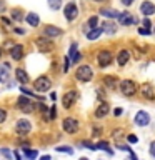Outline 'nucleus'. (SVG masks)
<instances>
[{
    "instance_id": "1",
    "label": "nucleus",
    "mask_w": 155,
    "mask_h": 160,
    "mask_svg": "<svg viewBox=\"0 0 155 160\" xmlns=\"http://www.w3.org/2000/svg\"><path fill=\"white\" fill-rule=\"evenodd\" d=\"M75 78L78 80V82L82 83H88L90 80L93 78V70L90 65H80L77 68V72H75Z\"/></svg>"
},
{
    "instance_id": "2",
    "label": "nucleus",
    "mask_w": 155,
    "mask_h": 160,
    "mask_svg": "<svg viewBox=\"0 0 155 160\" xmlns=\"http://www.w3.org/2000/svg\"><path fill=\"white\" fill-rule=\"evenodd\" d=\"M138 90V85L133 82V80L130 78H123L120 80V92H122V95H125V97H133L135 93H137Z\"/></svg>"
},
{
    "instance_id": "3",
    "label": "nucleus",
    "mask_w": 155,
    "mask_h": 160,
    "mask_svg": "<svg viewBox=\"0 0 155 160\" xmlns=\"http://www.w3.org/2000/svg\"><path fill=\"white\" fill-rule=\"evenodd\" d=\"M113 62V53L110 52V50H100L98 55H97V63H98V67L100 68H107L110 67Z\"/></svg>"
},
{
    "instance_id": "4",
    "label": "nucleus",
    "mask_w": 155,
    "mask_h": 160,
    "mask_svg": "<svg viewBox=\"0 0 155 160\" xmlns=\"http://www.w3.org/2000/svg\"><path fill=\"white\" fill-rule=\"evenodd\" d=\"M35 45H37L38 52H42V53H48V52H52V48H53L52 40H50L48 37H45V35H43V37H37Z\"/></svg>"
},
{
    "instance_id": "5",
    "label": "nucleus",
    "mask_w": 155,
    "mask_h": 160,
    "mask_svg": "<svg viewBox=\"0 0 155 160\" xmlns=\"http://www.w3.org/2000/svg\"><path fill=\"white\" fill-rule=\"evenodd\" d=\"M62 128H63V132L65 133H77V130H78V120L77 118H73V117H67V118H63V122H62Z\"/></svg>"
},
{
    "instance_id": "6",
    "label": "nucleus",
    "mask_w": 155,
    "mask_h": 160,
    "mask_svg": "<svg viewBox=\"0 0 155 160\" xmlns=\"http://www.w3.org/2000/svg\"><path fill=\"white\" fill-rule=\"evenodd\" d=\"M33 87L37 92H47V90H50V87H52V80L48 77H45V75H42V77H38L33 82Z\"/></svg>"
},
{
    "instance_id": "7",
    "label": "nucleus",
    "mask_w": 155,
    "mask_h": 160,
    "mask_svg": "<svg viewBox=\"0 0 155 160\" xmlns=\"http://www.w3.org/2000/svg\"><path fill=\"white\" fill-rule=\"evenodd\" d=\"M63 13H65V18H67L68 22H73V20L78 17L77 3H75V2H68L67 5H65V8H63Z\"/></svg>"
},
{
    "instance_id": "8",
    "label": "nucleus",
    "mask_w": 155,
    "mask_h": 160,
    "mask_svg": "<svg viewBox=\"0 0 155 160\" xmlns=\"http://www.w3.org/2000/svg\"><path fill=\"white\" fill-rule=\"evenodd\" d=\"M77 98H78L77 90H68L67 93H63V98H62L63 108H70V107H73V103L77 102Z\"/></svg>"
},
{
    "instance_id": "9",
    "label": "nucleus",
    "mask_w": 155,
    "mask_h": 160,
    "mask_svg": "<svg viewBox=\"0 0 155 160\" xmlns=\"http://www.w3.org/2000/svg\"><path fill=\"white\" fill-rule=\"evenodd\" d=\"M118 22H120V25L127 27V25H137L138 23V18L133 17L130 12H122V13L118 15Z\"/></svg>"
},
{
    "instance_id": "10",
    "label": "nucleus",
    "mask_w": 155,
    "mask_h": 160,
    "mask_svg": "<svg viewBox=\"0 0 155 160\" xmlns=\"http://www.w3.org/2000/svg\"><path fill=\"white\" fill-rule=\"evenodd\" d=\"M133 122H135V125H138V127H145V125L150 123V115L147 112H143V110H140V112L135 113Z\"/></svg>"
},
{
    "instance_id": "11",
    "label": "nucleus",
    "mask_w": 155,
    "mask_h": 160,
    "mask_svg": "<svg viewBox=\"0 0 155 160\" xmlns=\"http://www.w3.org/2000/svg\"><path fill=\"white\" fill-rule=\"evenodd\" d=\"M15 130H17V133L18 135H27L30 130H32V125H30L28 120H25V118H20L17 125H15Z\"/></svg>"
},
{
    "instance_id": "12",
    "label": "nucleus",
    "mask_w": 155,
    "mask_h": 160,
    "mask_svg": "<svg viewBox=\"0 0 155 160\" xmlns=\"http://www.w3.org/2000/svg\"><path fill=\"white\" fill-rule=\"evenodd\" d=\"M17 105H18V108L20 110H23V112H33V107L35 105L30 102V100L25 97V95H22V97H18L17 100Z\"/></svg>"
},
{
    "instance_id": "13",
    "label": "nucleus",
    "mask_w": 155,
    "mask_h": 160,
    "mask_svg": "<svg viewBox=\"0 0 155 160\" xmlns=\"http://www.w3.org/2000/svg\"><path fill=\"white\" fill-rule=\"evenodd\" d=\"M140 13H143L145 17H150V15L155 13V3L150 2V0H145L140 5Z\"/></svg>"
},
{
    "instance_id": "14",
    "label": "nucleus",
    "mask_w": 155,
    "mask_h": 160,
    "mask_svg": "<svg viewBox=\"0 0 155 160\" xmlns=\"http://www.w3.org/2000/svg\"><path fill=\"white\" fill-rule=\"evenodd\" d=\"M140 93L145 100H155V92H153V87L150 83H143L140 87Z\"/></svg>"
},
{
    "instance_id": "15",
    "label": "nucleus",
    "mask_w": 155,
    "mask_h": 160,
    "mask_svg": "<svg viewBox=\"0 0 155 160\" xmlns=\"http://www.w3.org/2000/svg\"><path fill=\"white\" fill-rule=\"evenodd\" d=\"M62 33H63V32H62V28L55 27V25H47V27L43 28V35H45V37H48V38L60 37Z\"/></svg>"
},
{
    "instance_id": "16",
    "label": "nucleus",
    "mask_w": 155,
    "mask_h": 160,
    "mask_svg": "<svg viewBox=\"0 0 155 160\" xmlns=\"http://www.w3.org/2000/svg\"><path fill=\"white\" fill-rule=\"evenodd\" d=\"M128 60H130V52L127 48H122L117 53V63L120 65V67H125V65L128 63Z\"/></svg>"
},
{
    "instance_id": "17",
    "label": "nucleus",
    "mask_w": 155,
    "mask_h": 160,
    "mask_svg": "<svg viewBox=\"0 0 155 160\" xmlns=\"http://www.w3.org/2000/svg\"><path fill=\"white\" fill-rule=\"evenodd\" d=\"M10 57H12L13 60H22L23 58V45H13L12 48H10Z\"/></svg>"
},
{
    "instance_id": "18",
    "label": "nucleus",
    "mask_w": 155,
    "mask_h": 160,
    "mask_svg": "<svg viewBox=\"0 0 155 160\" xmlns=\"http://www.w3.org/2000/svg\"><path fill=\"white\" fill-rule=\"evenodd\" d=\"M108 112H110V105L103 102V103H100L97 107V110H95V117H97V118H103V117H107V115H108Z\"/></svg>"
},
{
    "instance_id": "19",
    "label": "nucleus",
    "mask_w": 155,
    "mask_h": 160,
    "mask_svg": "<svg viewBox=\"0 0 155 160\" xmlns=\"http://www.w3.org/2000/svg\"><path fill=\"white\" fill-rule=\"evenodd\" d=\"M15 77H17V80H18L22 85L28 83V73L25 72L23 68H17V70H15Z\"/></svg>"
},
{
    "instance_id": "20",
    "label": "nucleus",
    "mask_w": 155,
    "mask_h": 160,
    "mask_svg": "<svg viewBox=\"0 0 155 160\" xmlns=\"http://www.w3.org/2000/svg\"><path fill=\"white\" fill-rule=\"evenodd\" d=\"M25 20H27V23L30 25V27H38V23H40L38 15H37V13H33V12L27 13V17H25Z\"/></svg>"
},
{
    "instance_id": "21",
    "label": "nucleus",
    "mask_w": 155,
    "mask_h": 160,
    "mask_svg": "<svg viewBox=\"0 0 155 160\" xmlns=\"http://www.w3.org/2000/svg\"><path fill=\"white\" fill-rule=\"evenodd\" d=\"M102 28H103V32H105V33H108V35H113L115 32H117V25H115L113 22H110V20L103 22Z\"/></svg>"
},
{
    "instance_id": "22",
    "label": "nucleus",
    "mask_w": 155,
    "mask_h": 160,
    "mask_svg": "<svg viewBox=\"0 0 155 160\" xmlns=\"http://www.w3.org/2000/svg\"><path fill=\"white\" fill-rule=\"evenodd\" d=\"M102 33H103V28L102 27H97V28H92L88 33H85V35H87L88 40H92V42H93V40H97Z\"/></svg>"
},
{
    "instance_id": "23",
    "label": "nucleus",
    "mask_w": 155,
    "mask_h": 160,
    "mask_svg": "<svg viewBox=\"0 0 155 160\" xmlns=\"http://www.w3.org/2000/svg\"><path fill=\"white\" fill-rule=\"evenodd\" d=\"M100 13H102L103 17H107V18H118V15H120V12H117L115 8H102Z\"/></svg>"
},
{
    "instance_id": "24",
    "label": "nucleus",
    "mask_w": 155,
    "mask_h": 160,
    "mask_svg": "<svg viewBox=\"0 0 155 160\" xmlns=\"http://www.w3.org/2000/svg\"><path fill=\"white\" fill-rule=\"evenodd\" d=\"M8 75H10V70H8V63H3L0 65V82H7L8 80Z\"/></svg>"
},
{
    "instance_id": "25",
    "label": "nucleus",
    "mask_w": 155,
    "mask_h": 160,
    "mask_svg": "<svg viewBox=\"0 0 155 160\" xmlns=\"http://www.w3.org/2000/svg\"><path fill=\"white\" fill-rule=\"evenodd\" d=\"M103 83L107 85L110 88H115L117 87V77H113V75H107V77H103Z\"/></svg>"
},
{
    "instance_id": "26",
    "label": "nucleus",
    "mask_w": 155,
    "mask_h": 160,
    "mask_svg": "<svg viewBox=\"0 0 155 160\" xmlns=\"http://www.w3.org/2000/svg\"><path fill=\"white\" fill-rule=\"evenodd\" d=\"M87 27H88L90 30L98 27V17H97V15H93V17H90V18L87 20Z\"/></svg>"
},
{
    "instance_id": "27",
    "label": "nucleus",
    "mask_w": 155,
    "mask_h": 160,
    "mask_svg": "<svg viewBox=\"0 0 155 160\" xmlns=\"http://www.w3.org/2000/svg\"><path fill=\"white\" fill-rule=\"evenodd\" d=\"M95 145H97V150H105V152H107V153L113 155L112 148H108V143H107V142H97Z\"/></svg>"
},
{
    "instance_id": "28",
    "label": "nucleus",
    "mask_w": 155,
    "mask_h": 160,
    "mask_svg": "<svg viewBox=\"0 0 155 160\" xmlns=\"http://www.w3.org/2000/svg\"><path fill=\"white\" fill-rule=\"evenodd\" d=\"M12 18H13V20H17V22H22V20H23L22 10H18V8H13V10H12Z\"/></svg>"
},
{
    "instance_id": "29",
    "label": "nucleus",
    "mask_w": 155,
    "mask_h": 160,
    "mask_svg": "<svg viewBox=\"0 0 155 160\" xmlns=\"http://www.w3.org/2000/svg\"><path fill=\"white\" fill-rule=\"evenodd\" d=\"M47 2H48V7L52 10H58L62 7V0H47Z\"/></svg>"
},
{
    "instance_id": "30",
    "label": "nucleus",
    "mask_w": 155,
    "mask_h": 160,
    "mask_svg": "<svg viewBox=\"0 0 155 160\" xmlns=\"http://www.w3.org/2000/svg\"><path fill=\"white\" fill-rule=\"evenodd\" d=\"M55 150H57V152L68 153V155H72V153H73V148H72V147H68V145H62V147H55Z\"/></svg>"
},
{
    "instance_id": "31",
    "label": "nucleus",
    "mask_w": 155,
    "mask_h": 160,
    "mask_svg": "<svg viewBox=\"0 0 155 160\" xmlns=\"http://www.w3.org/2000/svg\"><path fill=\"white\" fill-rule=\"evenodd\" d=\"M23 153L27 155V158H30V160H33V158H37V150H27V148H23Z\"/></svg>"
},
{
    "instance_id": "32",
    "label": "nucleus",
    "mask_w": 155,
    "mask_h": 160,
    "mask_svg": "<svg viewBox=\"0 0 155 160\" xmlns=\"http://www.w3.org/2000/svg\"><path fill=\"white\" fill-rule=\"evenodd\" d=\"M0 153H2V155H3V157H5V158H8V160H10V158H12V157H13V155H15L13 152H10V150H8V148H2V150H0Z\"/></svg>"
},
{
    "instance_id": "33",
    "label": "nucleus",
    "mask_w": 155,
    "mask_h": 160,
    "mask_svg": "<svg viewBox=\"0 0 155 160\" xmlns=\"http://www.w3.org/2000/svg\"><path fill=\"white\" fill-rule=\"evenodd\" d=\"M80 145H82V147H85V148H90V150H97V145L90 143V142H87V140H83V142H80Z\"/></svg>"
},
{
    "instance_id": "34",
    "label": "nucleus",
    "mask_w": 155,
    "mask_h": 160,
    "mask_svg": "<svg viewBox=\"0 0 155 160\" xmlns=\"http://www.w3.org/2000/svg\"><path fill=\"white\" fill-rule=\"evenodd\" d=\"M142 23H143V27H145V28H148V30H152V22H150V20H148V17H145Z\"/></svg>"
},
{
    "instance_id": "35",
    "label": "nucleus",
    "mask_w": 155,
    "mask_h": 160,
    "mask_svg": "<svg viewBox=\"0 0 155 160\" xmlns=\"http://www.w3.org/2000/svg\"><path fill=\"white\" fill-rule=\"evenodd\" d=\"M138 33H140V35H152V30L142 27V28H138Z\"/></svg>"
},
{
    "instance_id": "36",
    "label": "nucleus",
    "mask_w": 155,
    "mask_h": 160,
    "mask_svg": "<svg viewBox=\"0 0 155 160\" xmlns=\"http://www.w3.org/2000/svg\"><path fill=\"white\" fill-rule=\"evenodd\" d=\"M127 140H128V143H137L138 142V137H137V135H128Z\"/></svg>"
},
{
    "instance_id": "37",
    "label": "nucleus",
    "mask_w": 155,
    "mask_h": 160,
    "mask_svg": "<svg viewBox=\"0 0 155 160\" xmlns=\"http://www.w3.org/2000/svg\"><path fill=\"white\" fill-rule=\"evenodd\" d=\"M5 118H7V112H5L3 108H0V123H3Z\"/></svg>"
},
{
    "instance_id": "38",
    "label": "nucleus",
    "mask_w": 155,
    "mask_h": 160,
    "mask_svg": "<svg viewBox=\"0 0 155 160\" xmlns=\"http://www.w3.org/2000/svg\"><path fill=\"white\" fill-rule=\"evenodd\" d=\"M57 117V108H55V105H52V107H50V118H55Z\"/></svg>"
},
{
    "instance_id": "39",
    "label": "nucleus",
    "mask_w": 155,
    "mask_h": 160,
    "mask_svg": "<svg viewBox=\"0 0 155 160\" xmlns=\"http://www.w3.org/2000/svg\"><path fill=\"white\" fill-rule=\"evenodd\" d=\"M150 155L155 158V140H153V142H150Z\"/></svg>"
},
{
    "instance_id": "40",
    "label": "nucleus",
    "mask_w": 155,
    "mask_h": 160,
    "mask_svg": "<svg viewBox=\"0 0 155 160\" xmlns=\"http://www.w3.org/2000/svg\"><path fill=\"white\" fill-rule=\"evenodd\" d=\"M120 2H122V5H125V7H130L135 0H120Z\"/></svg>"
},
{
    "instance_id": "41",
    "label": "nucleus",
    "mask_w": 155,
    "mask_h": 160,
    "mask_svg": "<svg viewBox=\"0 0 155 160\" xmlns=\"http://www.w3.org/2000/svg\"><path fill=\"white\" fill-rule=\"evenodd\" d=\"M100 133H102V128H100V127H93V135H95V137L100 135Z\"/></svg>"
},
{
    "instance_id": "42",
    "label": "nucleus",
    "mask_w": 155,
    "mask_h": 160,
    "mask_svg": "<svg viewBox=\"0 0 155 160\" xmlns=\"http://www.w3.org/2000/svg\"><path fill=\"white\" fill-rule=\"evenodd\" d=\"M122 112H123L122 108H115L113 110V115H115V117H118V115H122Z\"/></svg>"
},
{
    "instance_id": "43",
    "label": "nucleus",
    "mask_w": 155,
    "mask_h": 160,
    "mask_svg": "<svg viewBox=\"0 0 155 160\" xmlns=\"http://www.w3.org/2000/svg\"><path fill=\"white\" fill-rule=\"evenodd\" d=\"M2 22H3L5 25H10V20H8V18H5V17H2Z\"/></svg>"
},
{
    "instance_id": "44",
    "label": "nucleus",
    "mask_w": 155,
    "mask_h": 160,
    "mask_svg": "<svg viewBox=\"0 0 155 160\" xmlns=\"http://www.w3.org/2000/svg\"><path fill=\"white\" fill-rule=\"evenodd\" d=\"M40 160H52V158H50V155H43V157H40Z\"/></svg>"
},
{
    "instance_id": "45",
    "label": "nucleus",
    "mask_w": 155,
    "mask_h": 160,
    "mask_svg": "<svg viewBox=\"0 0 155 160\" xmlns=\"http://www.w3.org/2000/svg\"><path fill=\"white\" fill-rule=\"evenodd\" d=\"M15 32H17V33H20V35H23V33H25L22 28H15Z\"/></svg>"
},
{
    "instance_id": "46",
    "label": "nucleus",
    "mask_w": 155,
    "mask_h": 160,
    "mask_svg": "<svg viewBox=\"0 0 155 160\" xmlns=\"http://www.w3.org/2000/svg\"><path fill=\"white\" fill-rule=\"evenodd\" d=\"M3 10V2H0V12Z\"/></svg>"
},
{
    "instance_id": "47",
    "label": "nucleus",
    "mask_w": 155,
    "mask_h": 160,
    "mask_svg": "<svg viewBox=\"0 0 155 160\" xmlns=\"http://www.w3.org/2000/svg\"><path fill=\"white\" fill-rule=\"evenodd\" d=\"M80 160H88V158H87V157H82V158H80Z\"/></svg>"
},
{
    "instance_id": "48",
    "label": "nucleus",
    "mask_w": 155,
    "mask_h": 160,
    "mask_svg": "<svg viewBox=\"0 0 155 160\" xmlns=\"http://www.w3.org/2000/svg\"><path fill=\"white\" fill-rule=\"evenodd\" d=\"M0 57H2V48H0Z\"/></svg>"
},
{
    "instance_id": "49",
    "label": "nucleus",
    "mask_w": 155,
    "mask_h": 160,
    "mask_svg": "<svg viewBox=\"0 0 155 160\" xmlns=\"http://www.w3.org/2000/svg\"><path fill=\"white\" fill-rule=\"evenodd\" d=\"M98 160H102V158H98Z\"/></svg>"
}]
</instances>
